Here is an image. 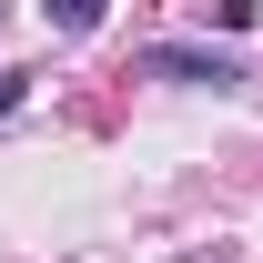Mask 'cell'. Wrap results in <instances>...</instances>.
Instances as JSON below:
<instances>
[{
	"label": "cell",
	"mask_w": 263,
	"mask_h": 263,
	"mask_svg": "<svg viewBox=\"0 0 263 263\" xmlns=\"http://www.w3.org/2000/svg\"><path fill=\"white\" fill-rule=\"evenodd\" d=\"M142 71H162V81H202V91L243 81V61H233V51H213V41H152V51H142Z\"/></svg>",
	"instance_id": "cell-1"
},
{
	"label": "cell",
	"mask_w": 263,
	"mask_h": 263,
	"mask_svg": "<svg viewBox=\"0 0 263 263\" xmlns=\"http://www.w3.org/2000/svg\"><path fill=\"white\" fill-rule=\"evenodd\" d=\"M21 101H31V81H21V71H0V111H21Z\"/></svg>",
	"instance_id": "cell-2"
}]
</instances>
